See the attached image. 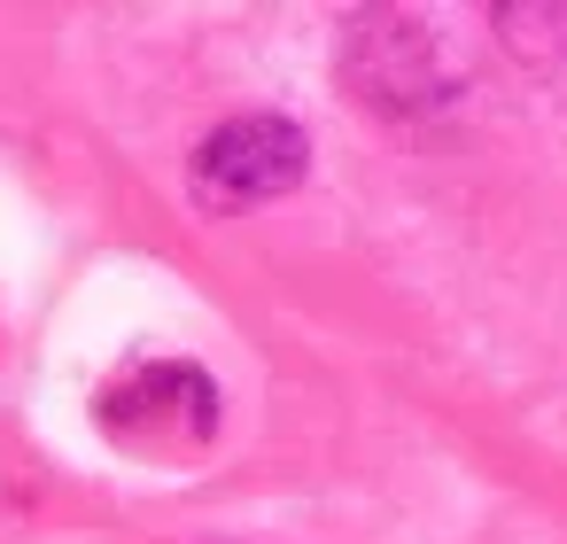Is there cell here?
Here are the masks:
<instances>
[{"label": "cell", "instance_id": "cell-2", "mask_svg": "<svg viewBox=\"0 0 567 544\" xmlns=\"http://www.w3.org/2000/svg\"><path fill=\"white\" fill-rule=\"evenodd\" d=\"M342 63L365 86V102H381V110H427V102L451 94V71L412 17H358Z\"/></svg>", "mask_w": 567, "mask_h": 544}, {"label": "cell", "instance_id": "cell-1", "mask_svg": "<svg viewBox=\"0 0 567 544\" xmlns=\"http://www.w3.org/2000/svg\"><path fill=\"white\" fill-rule=\"evenodd\" d=\"M303 172H311V141L296 117H226L195 148V203L203 211H249V203L303 187Z\"/></svg>", "mask_w": 567, "mask_h": 544}]
</instances>
